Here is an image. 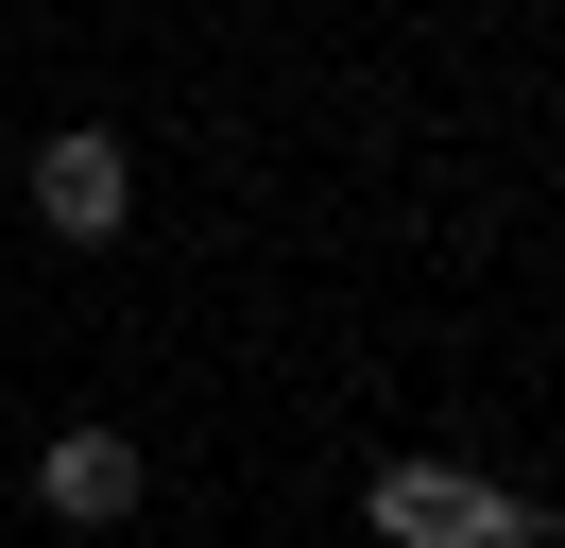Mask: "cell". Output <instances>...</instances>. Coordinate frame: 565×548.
Here are the masks:
<instances>
[{
	"label": "cell",
	"mask_w": 565,
	"mask_h": 548,
	"mask_svg": "<svg viewBox=\"0 0 565 548\" xmlns=\"http://www.w3.org/2000/svg\"><path fill=\"white\" fill-rule=\"evenodd\" d=\"M377 531L394 548H548V497H514L480 463H377Z\"/></svg>",
	"instance_id": "6da1fadb"
},
{
	"label": "cell",
	"mask_w": 565,
	"mask_h": 548,
	"mask_svg": "<svg viewBox=\"0 0 565 548\" xmlns=\"http://www.w3.org/2000/svg\"><path fill=\"white\" fill-rule=\"evenodd\" d=\"M35 223L70 240V257H104V240L138 223V155H120L104 120H70V137H52V155H35Z\"/></svg>",
	"instance_id": "7a4b0ae2"
},
{
	"label": "cell",
	"mask_w": 565,
	"mask_h": 548,
	"mask_svg": "<svg viewBox=\"0 0 565 548\" xmlns=\"http://www.w3.org/2000/svg\"><path fill=\"white\" fill-rule=\"evenodd\" d=\"M138 429H52L35 445V514H52V531H120V514H138Z\"/></svg>",
	"instance_id": "3957f363"
}]
</instances>
